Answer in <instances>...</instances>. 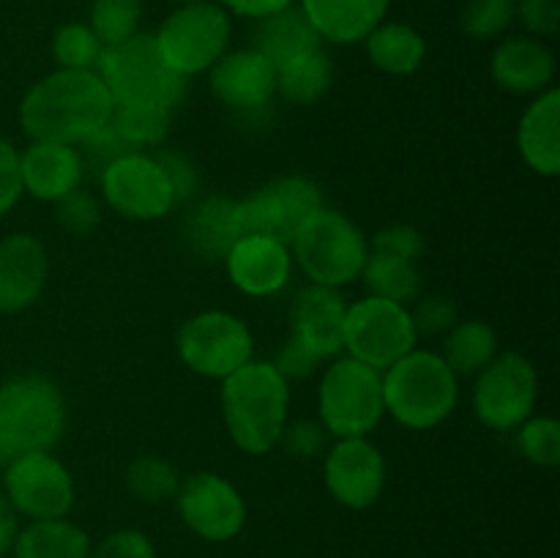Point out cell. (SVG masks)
<instances>
[{"label":"cell","mask_w":560,"mask_h":558,"mask_svg":"<svg viewBox=\"0 0 560 558\" xmlns=\"http://www.w3.org/2000/svg\"><path fill=\"white\" fill-rule=\"evenodd\" d=\"M115 102L96 71L55 69L27 88L20 126L31 142L82 146L113 118Z\"/></svg>","instance_id":"6da1fadb"},{"label":"cell","mask_w":560,"mask_h":558,"mask_svg":"<svg viewBox=\"0 0 560 558\" xmlns=\"http://www.w3.org/2000/svg\"><path fill=\"white\" fill-rule=\"evenodd\" d=\"M290 381L273 361L252 359L222 381V419L241 452L268 454L288 425Z\"/></svg>","instance_id":"7a4b0ae2"},{"label":"cell","mask_w":560,"mask_h":558,"mask_svg":"<svg viewBox=\"0 0 560 558\" xmlns=\"http://www.w3.org/2000/svg\"><path fill=\"white\" fill-rule=\"evenodd\" d=\"M386 414L408 430H432L454 414L459 377L435 350L413 348L383 370Z\"/></svg>","instance_id":"3957f363"},{"label":"cell","mask_w":560,"mask_h":558,"mask_svg":"<svg viewBox=\"0 0 560 558\" xmlns=\"http://www.w3.org/2000/svg\"><path fill=\"white\" fill-rule=\"evenodd\" d=\"M69 405L47 375H20L0 386V465L27 452H52L63 438Z\"/></svg>","instance_id":"277c9868"},{"label":"cell","mask_w":560,"mask_h":558,"mask_svg":"<svg viewBox=\"0 0 560 558\" xmlns=\"http://www.w3.org/2000/svg\"><path fill=\"white\" fill-rule=\"evenodd\" d=\"M290 255L310 284L339 290L359 282L370 241L348 213L323 206L290 241Z\"/></svg>","instance_id":"5b68a950"},{"label":"cell","mask_w":560,"mask_h":558,"mask_svg":"<svg viewBox=\"0 0 560 558\" xmlns=\"http://www.w3.org/2000/svg\"><path fill=\"white\" fill-rule=\"evenodd\" d=\"M96 74L104 80L113 102L124 107L173 109L184 96L186 80L164 63L156 42L148 33L104 47Z\"/></svg>","instance_id":"8992f818"},{"label":"cell","mask_w":560,"mask_h":558,"mask_svg":"<svg viewBox=\"0 0 560 558\" xmlns=\"http://www.w3.org/2000/svg\"><path fill=\"white\" fill-rule=\"evenodd\" d=\"M317 416L331 438H366L386 416L383 372L353 356H337L323 370Z\"/></svg>","instance_id":"52a82bcc"},{"label":"cell","mask_w":560,"mask_h":558,"mask_svg":"<svg viewBox=\"0 0 560 558\" xmlns=\"http://www.w3.org/2000/svg\"><path fill=\"white\" fill-rule=\"evenodd\" d=\"M230 38H233V20L213 0L178 5L153 33L162 60L184 80L206 74L228 53Z\"/></svg>","instance_id":"ba28073f"},{"label":"cell","mask_w":560,"mask_h":558,"mask_svg":"<svg viewBox=\"0 0 560 558\" xmlns=\"http://www.w3.org/2000/svg\"><path fill=\"white\" fill-rule=\"evenodd\" d=\"M178 359L195 375L224 381L255 359V337L238 315L224 310H206L180 326Z\"/></svg>","instance_id":"9c48e42d"},{"label":"cell","mask_w":560,"mask_h":558,"mask_svg":"<svg viewBox=\"0 0 560 558\" xmlns=\"http://www.w3.org/2000/svg\"><path fill=\"white\" fill-rule=\"evenodd\" d=\"M536 403H539V372L534 361L517 350L498 353L476 375L474 414L487 430H517L528 416L536 414Z\"/></svg>","instance_id":"30bf717a"},{"label":"cell","mask_w":560,"mask_h":558,"mask_svg":"<svg viewBox=\"0 0 560 558\" xmlns=\"http://www.w3.org/2000/svg\"><path fill=\"white\" fill-rule=\"evenodd\" d=\"M419 342L413 317L405 304L364 295L348 304L345 315V350L361 364L383 372L408 356Z\"/></svg>","instance_id":"8fae6325"},{"label":"cell","mask_w":560,"mask_h":558,"mask_svg":"<svg viewBox=\"0 0 560 558\" xmlns=\"http://www.w3.org/2000/svg\"><path fill=\"white\" fill-rule=\"evenodd\" d=\"M98 184L104 202L131 222H156L178 206L173 181L156 153H124L98 173Z\"/></svg>","instance_id":"7c38bea8"},{"label":"cell","mask_w":560,"mask_h":558,"mask_svg":"<svg viewBox=\"0 0 560 558\" xmlns=\"http://www.w3.org/2000/svg\"><path fill=\"white\" fill-rule=\"evenodd\" d=\"M323 208L320 186L304 175H282L238 200L241 235H271L290 241Z\"/></svg>","instance_id":"4fadbf2b"},{"label":"cell","mask_w":560,"mask_h":558,"mask_svg":"<svg viewBox=\"0 0 560 558\" xmlns=\"http://www.w3.org/2000/svg\"><path fill=\"white\" fill-rule=\"evenodd\" d=\"M0 490L27 520L69 518L77 498L74 476L52 452H27L5 463Z\"/></svg>","instance_id":"5bb4252c"},{"label":"cell","mask_w":560,"mask_h":558,"mask_svg":"<svg viewBox=\"0 0 560 558\" xmlns=\"http://www.w3.org/2000/svg\"><path fill=\"white\" fill-rule=\"evenodd\" d=\"M173 501L180 523L202 542L222 545L235 539L246 525L244 496L233 481L213 470H197L180 479Z\"/></svg>","instance_id":"9a60e30c"},{"label":"cell","mask_w":560,"mask_h":558,"mask_svg":"<svg viewBox=\"0 0 560 558\" xmlns=\"http://www.w3.org/2000/svg\"><path fill=\"white\" fill-rule=\"evenodd\" d=\"M323 479L339 507L361 512L386 490V457L370 438H337L326 452Z\"/></svg>","instance_id":"2e32d148"},{"label":"cell","mask_w":560,"mask_h":558,"mask_svg":"<svg viewBox=\"0 0 560 558\" xmlns=\"http://www.w3.org/2000/svg\"><path fill=\"white\" fill-rule=\"evenodd\" d=\"M345 315L348 301L334 288L306 284L290 304V342L323 361L337 359L345 350Z\"/></svg>","instance_id":"e0dca14e"},{"label":"cell","mask_w":560,"mask_h":558,"mask_svg":"<svg viewBox=\"0 0 560 558\" xmlns=\"http://www.w3.org/2000/svg\"><path fill=\"white\" fill-rule=\"evenodd\" d=\"M222 263L230 282L252 299L282 293L293 274L290 244L271 235H241Z\"/></svg>","instance_id":"ac0fdd59"},{"label":"cell","mask_w":560,"mask_h":558,"mask_svg":"<svg viewBox=\"0 0 560 558\" xmlns=\"http://www.w3.org/2000/svg\"><path fill=\"white\" fill-rule=\"evenodd\" d=\"M208 85L222 104L238 113L262 109L277 93V69L257 49H233L224 53L208 69Z\"/></svg>","instance_id":"d6986e66"},{"label":"cell","mask_w":560,"mask_h":558,"mask_svg":"<svg viewBox=\"0 0 560 558\" xmlns=\"http://www.w3.org/2000/svg\"><path fill=\"white\" fill-rule=\"evenodd\" d=\"M49 279L47 246L31 233L0 239V312L14 315L27 310L44 293Z\"/></svg>","instance_id":"ffe728a7"},{"label":"cell","mask_w":560,"mask_h":558,"mask_svg":"<svg viewBox=\"0 0 560 558\" xmlns=\"http://www.w3.org/2000/svg\"><path fill=\"white\" fill-rule=\"evenodd\" d=\"M490 74L514 96H539L556 80V55L536 36H509L492 53Z\"/></svg>","instance_id":"44dd1931"},{"label":"cell","mask_w":560,"mask_h":558,"mask_svg":"<svg viewBox=\"0 0 560 558\" xmlns=\"http://www.w3.org/2000/svg\"><path fill=\"white\" fill-rule=\"evenodd\" d=\"M20 173L25 195L42 202H58L69 191L80 189L85 167L77 146L31 142L25 151H20Z\"/></svg>","instance_id":"7402d4cb"},{"label":"cell","mask_w":560,"mask_h":558,"mask_svg":"<svg viewBox=\"0 0 560 558\" xmlns=\"http://www.w3.org/2000/svg\"><path fill=\"white\" fill-rule=\"evenodd\" d=\"M517 148L523 162L541 178L560 173V91L556 85L534 96L517 126Z\"/></svg>","instance_id":"603a6c76"},{"label":"cell","mask_w":560,"mask_h":558,"mask_svg":"<svg viewBox=\"0 0 560 558\" xmlns=\"http://www.w3.org/2000/svg\"><path fill=\"white\" fill-rule=\"evenodd\" d=\"M392 0H299L323 42L359 44L386 20Z\"/></svg>","instance_id":"cb8c5ba5"},{"label":"cell","mask_w":560,"mask_h":558,"mask_svg":"<svg viewBox=\"0 0 560 558\" xmlns=\"http://www.w3.org/2000/svg\"><path fill=\"white\" fill-rule=\"evenodd\" d=\"M186 246L206 260H224L230 246L241 239L238 200L213 195L202 197L184 217Z\"/></svg>","instance_id":"d4e9b609"},{"label":"cell","mask_w":560,"mask_h":558,"mask_svg":"<svg viewBox=\"0 0 560 558\" xmlns=\"http://www.w3.org/2000/svg\"><path fill=\"white\" fill-rule=\"evenodd\" d=\"M317 47H323V38L312 27V22L306 20L301 5H290V9L277 11V14L255 20L252 49H257L273 69H282L290 60L301 58V55L312 53Z\"/></svg>","instance_id":"484cf974"},{"label":"cell","mask_w":560,"mask_h":558,"mask_svg":"<svg viewBox=\"0 0 560 558\" xmlns=\"http://www.w3.org/2000/svg\"><path fill=\"white\" fill-rule=\"evenodd\" d=\"M91 536L69 518L31 520L16 534L14 558H91Z\"/></svg>","instance_id":"4316f807"},{"label":"cell","mask_w":560,"mask_h":558,"mask_svg":"<svg viewBox=\"0 0 560 558\" xmlns=\"http://www.w3.org/2000/svg\"><path fill=\"white\" fill-rule=\"evenodd\" d=\"M366 55L372 66L386 74L408 77L421 69L427 58V42L416 27L405 22H386L383 20L370 36L364 38Z\"/></svg>","instance_id":"83f0119b"},{"label":"cell","mask_w":560,"mask_h":558,"mask_svg":"<svg viewBox=\"0 0 560 558\" xmlns=\"http://www.w3.org/2000/svg\"><path fill=\"white\" fill-rule=\"evenodd\" d=\"M498 353L501 345L495 328L479 317L457 321L443 334L441 356L457 377H476Z\"/></svg>","instance_id":"f1b7e54d"},{"label":"cell","mask_w":560,"mask_h":558,"mask_svg":"<svg viewBox=\"0 0 560 558\" xmlns=\"http://www.w3.org/2000/svg\"><path fill=\"white\" fill-rule=\"evenodd\" d=\"M359 279L366 284L370 295L397 301V304L405 306L421 295L419 263L392 255V252L370 249V257H366L364 271H361Z\"/></svg>","instance_id":"f546056e"},{"label":"cell","mask_w":560,"mask_h":558,"mask_svg":"<svg viewBox=\"0 0 560 558\" xmlns=\"http://www.w3.org/2000/svg\"><path fill=\"white\" fill-rule=\"evenodd\" d=\"M334 82V63L323 47L277 69V93L293 104H315Z\"/></svg>","instance_id":"4dcf8cb0"},{"label":"cell","mask_w":560,"mask_h":558,"mask_svg":"<svg viewBox=\"0 0 560 558\" xmlns=\"http://www.w3.org/2000/svg\"><path fill=\"white\" fill-rule=\"evenodd\" d=\"M126 490L142 503H164L175 498L180 485V474L170 460L159 454H140L124 470Z\"/></svg>","instance_id":"1f68e13d"},{"label":"cell","mask_w":560,"mask_h":558,"mask_svg":"<svg viewBox=\"0 0 560 558\" xmlns=\"http://www.w3.org/2000/svg\"><path fill=\"white\" fill-rule=\"evenodd\" d=\"M170 113H173V109L124 107V104H115L109 126H113L115 135H118L131 151H145V148L162 146V140L170 131Z\"/></svg>","instance_id":"d6a6232c"},{"label":"cell","mask_w":560,"mask_h":558,"mask_svg":"<svg viewBox=\"0 0 560 558\" xmlns=\"http://www.w3.org/2000/svg\"><path fill=\"white\" fill-rule=\"evenodd\" d=\"M102 53L104 44L98 42L91 25H82V22H66L52 36V58L58 69L96 71Z\"/></svg>","instance_id":"836d02e7"},{"label":"cell","mask_w":560,"mask_h":558,"mask_svg":"<svg viewBox=\"0 0 560 558\" xmlns=\"http://www.w3.org/2000/svg\"><path fill=\"white\" fill-rule=\"evenodd\" d=\"M140 20L142 0H93L88 25L104 47H115L140 33Z\"/></svg>","instance_id":"e575fe53"},{"label":"cell","mask_w":560,"mask_h":558,"mask_svg":"<svg viewBox=\"0 0 560 558\" xmlns=\"http://www.w3.org/2000/svg\"><path fill=\"white\" fill-rule=\"evenodd\" d=\"M520 452L539 468H556L560 463V421L552 416H528L517 427Z\"/></svg>","instance_id":"d590c367"},{"label":"cell","mask_w":560,"mask_h":558,"mask_svg":"<svg viewBox=\"0 0 560 558\" xmlns=\"http://www.w3.org/2000/svg\"><path fill=\"white\" fill-rule=\"evenodd\" d=\"M517 0H465L459 25L474 38H498L512 27Z\"/></svg>","instance_id":"8d00e7d4"},{"label":"cell","mask_w":560,"mask_h":558,"mask_svg":"<svg viewBox=\"0 0 560 558\" xmlns=\"http://www.w3.org/2000/svg\"><path fill=\"white\" fill-rule=\"evenodd\" d=\"M55 222L71 235H91L102 224V202L85 189H74L55 202Z\"/></svg>","instance_id":"74e56055"},{"label":"cell","mask_w":560,"mask_h":558,"mask_svg":"<svg viewBox=\"0 0 560 558\" xmlns=\"http://www.w3.org/2000/svg\"><path fill=\"white\" fill-rule=\"evenodd\" d=\"M328 432L320 421L315 419H295L284 425L282 435H279L277 446L282 449L288 457L295 460H315L317 454L326 452L328 446Z\"/></svg>","instance_id":"f35d334b"},{"label":"cell","mask_w":560,"mask_h":558,"mask_svg":"<svg viewBox=\"0 0 560 558\" xmlns=\"http://www.w3.org/2000/svg\"><path fill=\"white\" fill-rule=\"evenodd\" d=\"M410 317H413V328L419 337H441L459 321L457 304L448 295L438 293L419 295L416 306L410 310Z\"/></svg>","instance_id":"ab89813d"},{"label":"cell","mask_w":560,"mask_h":558,"mask_svg":"<svg viewBox=\"0 0 560 558\" xmlns=\"http://www.w3.org/2000/svg\"><path fill=\"white\" fill-rule=\"evenodd\" d=\"M91 558H156V545L140 528H118L91 547Z\"/></svg>","instance_id":"60d3db41"},{"label":"cell","mask_w":560,"mask_h":558,"mask_svg":"<svg viewBox=\"0 0 560 558\" xmlns=\"http://www.w3.org/2000/svg\"><path fill=\"white\" fill-rule=\"evenodd\" d=\"M370 249L377 252H392V255L408 257V260H421V255L427 252V241L421 235V230H416L413 224H388V228L377 230L370 241Z\"/></svg>","instance_id":"b9f144b4"},{"label":"cell","mask_w":560,"mask_h":558,"mask_svg":"<svg viewBox=\"0 0 560 558\" xmlns=\"http://www.w3.org/2000/svg\"><path fill=\"white\" fill-rule=\"evenodd\" d=\"M514 20L523 22L528 36H556L560 27V0H517Z\"/></svg>","instance_id":"7bdbcfd3"},{"label":"cell","mask_w":560,"mask_h":558,"mask_svg":"<svg viewBox=\"0 0 560 558\" xmlns=\"http://www.w3.org/2000/svg\"><path fill=\"white\" fill-rule=\"evenodd\" d=\"M77 151H80V156H82V167L85 170L91 167V170H96V173H102L109 162H115V159H120L124 153H129L131 148L126 146V142L115 135L113 126L107 124L102 131H96L93 137H88L82 146H77Z\"/></svg>","instance_id":"ee69618b"},{"label":"cell","mask_w":560,"mask_h":558,"mask_svg":"<svg viewBox=\"0 0 560 558\" xmlns=\"http://www.w3.org/2000/svg\"><path fill=\"white\" fill-rule=\"evenodd\" d=\"M22 195L25 191H22L20 151L14 148V142L0 137V217H5Z\"/></svg>","instance_id":"f6af8a7d"},{"label":"cell","mask_w":560,"mask_h":558,"mask_svg":"<svg viewBox=\"0 0 560 558\" xmlns=\"http://www.w3.org/2000/svg\"><path fill=\"white\" fill-rule=\"evenodd\" d=\"M156 156L164 164V170H167L170 181H173L175 200H178V206H184L200 189V175H197L195 164L189 162V156H184L178 151H159Z\"/></svg>","instance_id":"bcb514c9"},{"label":"cell","mask_w":560,"mask_h":558,"mask_svg":"<svg viewBox=\"0 0 560 558\" xmlns=\"http://www.w3.org/2000/svg\"><path fill=\"white\" fill-rule=\"evenodd\" d=\"M279 372L284 375V381H306L310 375H315V370L320 367V361L312 359L306 350H301L295 342H284L282 350L277 353V361H273Z\"/></svg>","instance_id":"7dc6e473"},{"label":"cell","mask_w":560,"mask_h":558,"mask_svg":"<svg viewBox=\"0 0 560 558\" xmlns=\"http://www.w3.org/2000/svg\"><path fill=\"white\" fill-rule=\"evenodd\" d=\"M295 3H299V0H219V5H222L228 14L246 16V20H262V16H271Z\"/></svg>","instance_id":"c3c4849f"},{"label":"cell","mask_w":560,"mask_h":558,"mask_svg":"<svg viewBox=\"0 0 560 558\" xmlns=\"http://www.w3.org/2000/svg\"><path fill=\"white\" fill-rule=\"evenodd\" d=\"M20 514L11 507V501L5 498V492L0 490V558H5L14 547L16 534H20Z\"/></svg>","instance_id":"681fc988"},{"label":"cell","mask_w":560,"mask_h":558,"mask_svg":"<svg viewBox=\"0 0 560 558\" xmlns=\"http://www.w3.org/2000/svg\"><path fill=\"white\" fill-rule=\"evenodd\" d=\"M180 5H189V3H206V0H178Z\"/></svg>","instance_id":"f907efd6"}]
</instances>
